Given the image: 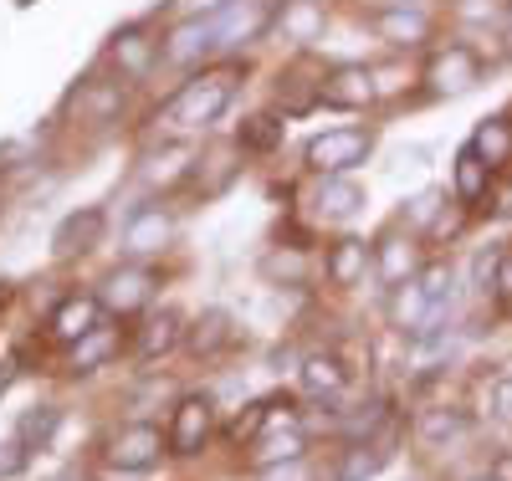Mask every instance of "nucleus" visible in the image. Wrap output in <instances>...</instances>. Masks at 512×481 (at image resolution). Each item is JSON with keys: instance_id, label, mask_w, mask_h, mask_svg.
<instances>
[{"instance_id": "f257e3e1", "label": "nucleus", "mask_w": 512, "mask_h": 481, "mask_svg": "<svg viewBox=\"0 0 512 481\" xmlns=\"http://www.w3.org/2000/svg\"><path fill=\"white\" fill-rule=\"evenodd\" d=\"M241 77H246V67H236V62H221V67H200V72H190V77L175 87V93H169V103L159 108V118H154V123L175 128V134H195V128L221 123V118L231 113L236 93H241Z\"/></svg>"}, {"instance_id": "f03ea898", "label": "nucleus", "mask_w": 512, "mask_h": 481, "mask_svg": "<svg viewBox=\"0 0 512 481\" xmlns=\"http://www.w3.org/2000/svg\"><path fill=\"white\" fill-rule=\"evenodd\" d=\"M482 72H487V62H482V52L472 47V41H441V47H431L425 62H420V82H425L431 98L472 93V87L482 82Z\"/></svg>"}, {"instance_id": "7ed1b4c3", "label": "nucleus", "mask_w": 512, "mask_h": 481, "mask_svg": "<svg viewBox=\"0 0 512 481\" xmlns=\"http://www.w3.org/2000/svg\"><path fill=\"white\" fill-rule=\"evenodd\" d=\"M379 134L374 128H359V123H344V128H323L303 144V164L313 174H354L359 164H369Z\"/></svg>"}, {"instance_id": "20e7f679", "label": "nucleus", "mask_w": 512, "mask_h": 481, "mask_svg": "<svg viewBox=\"0 0 512 481\" xmlns=\"http://www.w3.org/2000/svg\"><path fill=\"white\" fill-rule=\"evenodd\" d=\"M364 26L384 41L390 52H420L425 41L436 36V16L415 6V0H384V6L364 11Z\"/></svg>"}, {"instance_id": "39448f33", "label": "nucleus", "mask_w": 512, "mask_h": 481, "mask_svg": "<svg viewBox=\"0 0 512 481\" xmlns=\"http://www.w3.org/2000/svg\"><path fill=\"white\" fill-rule=\"evenodd\" d=\"M277 11H282V0H226V6L216 11L221 52L256 47L267 31H277Z\"/></svg>"}, {"instance_id": "423d86ee", "label": "nucleus", "mask_w": 512, "mask_h": 481, "mask_svg": "<svg viewBox=\"0 0 512 481\" xmlns=\"http://www.w3.org/2000/svg\"><path fill=\"white\" fill-rule=\"evenodd\" d=\"M374 103H379V87H374V67L369 62H333V67H323V108L364 113Z\"/></svg>"}, {"instance_id": "0eeeda50", "label": "nucleus", "mask_w": 512, "mask_h": 481, "mask_svg": "<svg viewBox=\"0 0 512 481\" xmlns=\"http://www.w3.org/2000/svg\"><path fill=\"white\" fill-rule=\"evenodd\" d=\"M221 57V31H216V16H185L175 31L164 36V62H175V67H210Z\"/></svg>"}, {"instance_id": "6e6552de", "label": "nucleus", "mask_w": 512, "mask_h": 481, "mask_svg": "<svg viewBox=\"0 0 512 481\" xmlns=\"http://www.w3.org/2000/svg\"><path fill=\"white\" fill-rule=\"evenodd\" d=\"M364 205H369V190L354 180V174H318V185H313V195H308L313 221H323V226L354 221Z\"/></svg>"}, {"instance_id": "1a4fd4ad", "label": "nucleus", "mask_w": 512, "mask_h": 481, "mask_svg": "<svg viewBox=\"0 0 512 481\" xmlns=\"http://www.w3.org/2000/svg\"><path fill=\"white\" fill-rule=\"evenodd\" d=\"M164 451H169V435H159V425H149V420H134L108 441V466L113 471H149Z\"/></svg>"}, {"instance_id": "9d476101", "label": "nucleus", "mask_w": 512, "mask_h": 481, "mask_svg": "<svg viewBox=\"0 0 512 481\" xmlns=\"http://www.w3.org/2000/svg\"><path fill=\"white\" fill-rule=\"evenodd\" d=\"M210 430H216V405H210V395H185L175 405V415H169V451L175 456H200Z\"/></svg>"}, {"instance_id": "9b49d317", "label": "nucleus", "mask_w": 512, "mask_h": 481, "mask_svg": "<svg viewBox=\"0 0 512 481\" xmlns=\"http://www.w3.org/2000/svg\"><path fill=\"white\" fill-rule=\"evenodd\" d=\"M108 57H113V67H118L128 82H144V77L164 62V41H154L144 26H123V31H113V41H108Z\"/></svg>"}, {"instance_id": "f8f14e48", "label": "nucleus", "mask_w": 512, "mask_h": 481, "mask_svg": "<svg viewBox=\"0 0 512 481\" xmlns=\"http://www.w3.org/2000/svg\"><path fill=\"white\" fill-rule=\"evenodd\" d=\"M277 108L282 118H297L308 108H323V67H313V57L303 52L287 72H277Z\"/></svg>"}, {"instance_id": "ddd939ff", "label": "nucleus", "mask_w": 512, "mask_h": 481, "mask_svg": "<svg viewBox=\"0 0 512 481\" xmlns=\"http://www.w3.org/2000/svg\"><path fill=\"white\" fill-rule=\"evenodd\" d=\"M154 287H159V277H154L149 267H118V272H108V277H103V287H98V302H103L108 313L128 318V313L149 308Z\"/></svg>"}, {"instance_id": "4468645a", "label": "nucleus", "mask_w": 512, "mask_h": 481, "mask_svg": "<svg viewBox=\"0 0 512 481\" xmlns=\"http://www.w3.org/2000/svg\"><path fill=\"white\" fill-rule=\"evenodd\" d=\"M169 241H175V215L164 205H139L123 226V251L128 256H159Z\"/></svg>"}, {"instance_id": "2eb2a0df", "label": "nucleus", "mask_w": 512, "mask_h": 481, "mask_svg": "<svg viewBox=\"0 0 512 481\" xmlns=\"http://www.w3.org/2000/svg\"><path fill=\"white\" fill-rule=\"evenodd\" d=\"M374 272H379V282L384 287H400V282H410V277H420V246H415V236H405V231H384L379 241H374Z\"/></svg>"}, {"instance_id": "dca6fc26", "label": "nucleus", "mask_w": 512, "mask_h": 481, "mask_svg": "<svg viewBox=\"0 0 512 481\" xmlns=\"http://www.w3.org/2000/svg\"><path fill=\"white\" fill-rule=\"evenodd\" d=\"M451 195L466 205V210H482L492 200V164L472 149V144H461L456 159H451Z\"/></svg>"}, {"instance_id": "f3484780", "label": "nucleus", "mask_w": 512, "mask_h": 481, "mask_svg": "<svg viewBox=\"0 0 512 481\" xmlns=\"http://www.w3.org/2000/svg\"><path fill=\"white\" fill-rule=\"evenodd\" d=\"M103 231H108V215L98 205H82V210H72V215H62V221H57L52 251L57 256H88L103 241Z\"/></svg>"}, {"instance_id": "a211bd4d", "label": "nucleus", "mask_w": 512, "mask_h": 481, "mask_svg": "<svg viewBox=\"0 0 512 481\" xmlns=\"http://www.w3.org/2000/svg\"><path fill=\"white\" fill-rule=\"evenodd\" d=\"M369 267H374V241H359V236H338L323 256V277L333 287H359Z\"/></svg>"}, {"instance_id": "6ab92c4d", "label": "nucleus", "mask_w": 512, "mask_h": 481, "mask_svg": "<svg viewBox=\"0 0 512 481\" xmlns=\"http://www.w3.org/2000/svg\"><path fill=\"white\" fill-rule=\"evenodd\" d=\"M323 26H328L323 0H282L277 31H282V41H292L297 52H308L313 41H323Z\"/></svg>"}, {"instance_id": "aec40b11", "label": "nucleus", "mask_w": 512, "mask_h": 481, "mask_svg": "<svg viewBox=\"0 0 512 481\" xmlns=\"http://www.w3.org/2000/svg\"><path fill=\"white\" fill-rule=\"evenodd\" d=\"M472 415L466 410H456V405H431V410H420L415 415V435L425 446H456V441H466L472 435Z\"/></svg>"}, {"instance_id": "412c9836", "label": "nucleus", "mask_w": 512, "mask_h": 481, "mask_svg": "<svg viewBox=\"0 0 512 481\" xmlns=\"http://www.w3.org/2000/svg\"><path fill=\"white\" fill-rule=\"evenodd\" d=\"M441 308H436V302L431 297H425L420 292V282L410 277V282H400V287H390V323L400 328V333H425V328H431V318H436Z\"/></svg>"}, {"instance_id": "4be33fe9", "label": "nucleus", "mask_w": 512, "mask_h": 481, "mask_svg": "<svg viewBox=\"0 0 512 481\" xmlns=\"http://www.w3.org/2000/svg\"><path fill=\"white\" fill-rule=\"evenodd\" d=\"M466 144H472V149L492 164V174L507 169V164H512V118H507V113H487V118L472 128V139H466Z\"/></svg>"}, {"instance_id": "5701e85b", "label": "nucleus", "mask_w": 512, "mask_h": 481, "mask_svg": "<svg viewBox=\"0 0 512 481\" xmlns=\"http://www.w3.org/2000/svg\"><path fill=\"white\" fill-rule=\"evenodd\" d=\"M451 21L466 31H507L512 21V0H451Z\"/></svg>"}, {"instance_id": "b1692460", "label": "nucleus", "mask_w": 512, "mask_h": 481, "mask_svg": "<svg viewBox=\"0 0 512 481\" xmlns=\"http://www.w3.org/2000/svg\"><path fill=\"white\" fill-rule=\"evenodd\" d=\"M185 343H190L195 359H216L221 348L231 343V313H226V308H205V313L195 318V328L185 333Z\"/></svg>"}, {"instance_id": "393cba45", "label": "nucleus", "mask_w": 512, "mask_h": 481, "mask_svg": "<svg viewBox=\"0 0 512 481\" xmlns=\"http://www.w3.org/2000/svg\"><path fill=\"white\" fill-rule=\"evenodd\" d=\"M282 139H287L282 113H251L236 128V149H246V154H272V149H282Z\"/></svg>"}, {"instance_id": "a878e982", "label": "nucleus", "mask_w": 512, "mask_h": 481, "mask_svg": "<svg viewBox=\"0 0 512 481\" xmlns=\"http://www.w3.org/2000/svg\"><path fill=\"white\" fill-rule=\"evenodd\" d=\"M118 354V328H93V333H82L77 343H72V359H67V369L72 374H93V369H103L108 359Z\"/></svg>"}, {"instance_id": "bb28decb", "label": "nucleus", "mask_w": 512, "mask_h": 481, "mask_svg": "<svg viewBox=\"0 0 512 481\" xmlns=\"http://www.w3.org/2000/svg\"><path fill=\"white\" fill-rule=\"evenodd\" d=\"M98 313H103V302H98V297H62V302H57V313H52V328H57V338L77 343L82 333H93V328H98Z\"/></svg>"}, {"instance_id": "cd10ccee", "label": "nucleus", "mask_w": 512, "mask_h": 481, "mask_svg": "<svg viewBox=\"0 0 512 481\" xmlns=\"http://www.w3.org/2000/svg\"><path fill=\"white\" fill-rule=\"evenodd\" d=\"M303 451H308V435L297 430V425H287V430L262 435V441H256V451H251V461L267 471V466H282V461H303Z\"/></svg>"}, {"instance_id": "c85d7f7f", "label": "nucleus", "mask_w": 512, "mask_h": 481, "mask_svg": "<svg viewBox=\"0 0 512 481\" xmlns=\"http://www.w3.org/2000/svg\"><path fill=\"white\" fill-rule=\"evenodd\" d=\"M185 333H180V313H169V308H159L144 328H139V359H164L169 348H175Z\"/></svg>"}, {"instance_id": "c756f323", "label": "nucleus", "mask_w": 512, "mask_h": 481, "mask_svg": "<svg viewBox=\"0 0 512 481\" xmlns=\"http://www.w3.org/2000/svg\"><path fill=\"white\" fill-rule=\"evenodd\" d=\"M297 379H303L308 395H338L349 374H344V364H338L333 354H308V359H303V369H297Z\"/></svg>"}, {"instance_id": "7c9ffc66", "label": "nucleus", "mask_w": 512, "mask_h": 481, "mask_svg": "<svg viewBox=\"0 0 512 481\" xmlns=\"http://www.w3.org/2000/svg\"><path fill=\"white\" fill-rule=\"evenodd\" d=\"M57 425H62V410L57 405H36V410H26L21 415V425H16V441L26 446V451H41L57 435Z\"/></svg>"}, {"instance_id": "2f4dec72", "label": "nucleus", "mask_w": 512, "mask_h": 481, "mask_svg": "<svg viewBox=\"0 0 512 481\" xmlns=\"http://www.w3.org/2000/svg\"><path fill=\"white\" fill-rule=\"evenodd\" d=\"M446 210V190H420V195H410L405 205H400V221L405 226H415L420 236L436 226V215Z\"/></svg>"}, {"instance_id": "473e14b6", "label": "nucleus", "mask_w": 512, "mask_h": 481, "mask_svg": "<svg viewBox=\"0 0 512 481\" xmlns=\"http://www.w3.org/2000/svg\"><path fill=\"white\" fill-rule=\"evenodd\" d=\"M379 466H384V451L379 446H369V441L364 446H349L344 456H338V481H369Z\"/></svg>"}, {"instance_id": "72a5a7b5", "label": "nucleus", "mask_w": 512, "mask_h": 481, "mask_svg": "<svg viewBox=\"0 0 512 481\" xmlns=\"http://www.w3.org/2000/svg\"><path fill=\"white\" fill-rule=\"evenodd\" d=\"M420 292L425 297H431L436 302V308H441V302H451V292H456V272H451V261H431V267H420Z\"/></svg>"}, {"instance_id": "f704fd0d", "label": "nucleus", "mask_w": 512, "mask_h": 481, "mask_svg": "<svg viewBox=\"0 0 512 481\" xmlns=\"http://www.w3.org/2000/svg\"><path fill=\"white\" fill-rule=\"evenodd\" d=\"M272 410H277V400H256V405H246V415H236V420L226 425V441H236V446L251 441V435L272 420Z\"/></svg>"}, {"instance_id": "c9c22d12", "label": "nucleus", "mask_w": 512, "mask_h": 481, "mask_svg": "<svg viewBox=\"0 0 512 481\" xmlns=\"http://www.w3.org/2000/svg\"><path fill=\"white\" fill-rule=\"evenodd\" d=\"M482 405H487V415H492V420H512V374H497V379L487 384Z\"/></svg>"}, {"instance_id": "e433bc0d", "label": "nucleus", "mask_w": 512, "mask_h": 481, "mask_svg": "<svg viewBox=\"0 0 512 481\" xmlns=\"http://www.w3.org/2000/svg\"><path fill=\"white\" fill-rule=\"evenodd\" d=\"M461 226H466V205L451 195V205L436 215V226L431 231H425V236H431V241H451V236H461Z\"/></svg>"}, {"instance_id": "4c0bfd02", "label": "nucleus", "mask_w": 512, "mask_h": 481, "mask_svg": "<svg viewBox=\"0 0 512 481\" xmlns=\"http://www.w3.org/2000/svg\"><path fill=\"white\" fill-rule=\"evenodd\" d=\"M303 246H292V256H282V251H272V256H262V272L267 277H287V282H297L303 277V256H297Z\"/></svg>"}, {"instance_id": "58836bf2", "label": "nucleus", "mask_w": 512, "mask_h": 481, "mask_svg": "<svg viewBox=\"0 0 512 481\" xmlns=\"http://www.w3.org/2000/svg\"><path fill=\"white\" fill-rule=\"evenodd\" d=\"M492 292L512 308V251H497V267H492Z\"/></svg>"}, {"instance_id": "ea45409f", "label": "nucleus", "mask_w": 512, "mask_h": 481, "mask_svg": "<svg viewBox=\"0 0 512 481\" xmlns=\"http://www.w3.org/2000/svg\"><path fill=\"white\" fill-rule=\"evenodd\" d=\"M164 6L175 11V16H216L226 0H164Z\"/></svg>"}, {"instance_id": "a19ab883", "label": "nucleus", "mask_w": 512, "mask_h": 481, "mask_svg": "<svg viewBox=\"0 0 512 481\" xmlns=\"http://www.w3.org/2000/svg\"><path fill=\"white\" fill-rule=\"evenodd\" d=\"M26 466V446L21 441H0V476H16Z\"/></svg>"}, {"instance_id": "79ce46f5", "label": "nucleus", "mask_w": 512, "mask_h": 481, "mask_svg": "<svg viewBox=\"0 0 512 481\" xmlns=\"http://www.w3.org/2000/svg\"><path fill=\"white\" fill-rule=\"evenodd\" d=\"M487 210H492V215H502V221H512V180H507L502 190H492V200H487Z\"/></svg>"}, {"instance_id": "37998d69", "label": "nucleus", "mask_w": 512, "mask_h": 481, "mask_svg": "<svg viewBox=\"0 0 512 481\" xmlns=\"http://www.w3.org/2000/svg\"><path fill=\"white\" fill-rule=\"evenodd\" d=\"M487 476H492V481H512V451H497V456L487 461Z\"/></svg>"}, {"instance_id": "c03bdc74", "label": "nucleus", "mask_w": 512, "mask_h": 481, "mask_svg": "<svg viewBox=\"0 0 512 481\" xmlns=\"http://www.w3.org/2000/svg\"><path fill=\"white\" fill-rule=\"evenodd\" d=\"M57 481H88V476H57Z\"/></svg>"}, {"instance_id": "a18cd8bd", "label": "nucleus", "mask_w": 512, "mask_h": 481, "mask_svg": "<svg viewBox=\"0 0 512 481\" xmlns=\"http://www.w3.org/2000/svg\"><path fill=\"white\" fill-rule=\"evenodd\" d=\"M502 36H507V41H512V21H507V31H502Z\"/></svg>"}, {"instance_id": "49530a36", "label": "nucleus", "mask_w": 512, "mask_h": 481, "mask_svg": "<svg viewBox=\"0 0 512 481\" xmlns=\"http://www.w3.org/2000/svg\"><path fill=\"white\" fill-rule=\"evenodd\" d=\"M16 6H31V0H16Z\"/></svg>"}, {"instance_id": "de8ad7c7", "label": "nucleus", "mask_w": 512, "mask_h": 481, "mask_svg": "<svg viewBox=\"0 0 512 481\" xmlns=\"http://www.w3.org/2000/svg\"><path fill=\"white\" fill-rule=\"evenodd\" d=\"M477 481H492V476H477Z\"/></svg>"}]
</instances>
